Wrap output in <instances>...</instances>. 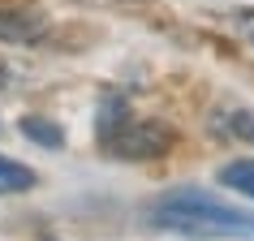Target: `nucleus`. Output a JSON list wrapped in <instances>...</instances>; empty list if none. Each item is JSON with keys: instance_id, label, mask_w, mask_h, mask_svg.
<instances>
[{"instance_id": "nucleus-1", "label": "nucleus", "mask_w": 254, "mask_h": 241, "mask_svg": "<svg viewBox=\"0 0 254 241\" xmlns=\"http://www.w3.org/2000/svg\"><path fill=\"white\" fill-rule=\"evenodd\" d=\"M147 220L155 228L181 233V237H190V241H215V237L254 241V215L233 211L224 202L207 198L202 189H173V194L155 198L151 211H147Z\"/></svg>"}, {"instance_id": "nucleus-2", "label": "nucleus", "mask_w": 254, "mask_h": 241, "mask_svg": "<svg viewBox=\"0 0 254 241\" xmlns=\"http://www.w3.org/2000/svg\"><path fill=\"white\" fill-rule=\"evenodd\" d=\"M99 147L117 160H160L164 151L173 147V129L160 120H134L125 117L108 138H99Z\"/></svg>"}, {"instance_id": "nucleus-3", "label": "nucleus", "mask_w": 254, "mask_h": 241, "mask_svg": "<svg viewBox=\"0 0 254 241\" xmlns=\"http://www.w3.org/2000/svg\"><path fill=\"white\" fill-rule=\"evenodd\" d=\"M43 35H48L43 9H30V4H4L0 9V43H39Z\"/></svg>"}, {"instance_id": "nucleus-4", "label": "nucleus", "mask_w": 254, "mask_h": 241, "mask_svg": "<svg viewBox=\"0 0 254 241\" xmlns=\"http://www.w3.org/2000/svg\"><path fill=\"white\" fill-rule=\"evenodd\" d=\"M211 125H215V134H224V138L254 142V112L250 108H220Z\"/></svg>"}, {"instance_id": "nucleus-5", "label": "nucleus", "mask_w": 254, "mask_h": 241, "mask_svg": "<svg viewBox=\"0 0 254 241\" xmlns=\"http://www.w3.org/2000/svg\"><path fill=\"white\" fill-rule=\"evenodd\" d=\"M30 185H35V168H26V164L9 160V155H0V198L26 194Z\"/></svg>"}, {"instance_id": "nucleus-6", "label": "nucleus", "mask_w": 254, "mask_h": 241, "mask_svg": "<svg viewBox=\"0 0 254 241\" xmlns=\"http://www.w3.org/2000/svg\"><path fill=\"white\" fill-rule=\"evenodd\" d=\"M22 138L26 142H39V147H48V151H56V147H65V134H61V125L56 120H48V117H22Z\"/></svg>"}, {"instance_id": "nucleus-7", "label": "nucleus", "mask_w": 254, "mask_h": 241, "mask_svg": "<svg viewBox=\"0 0 254 241\" xmlns=\"http://www.w3.org/2000/svg\"><path fill=\"white\" fill-rule=\"evenodd\" d=\"M220 185L254 202V160H233L220 168Z\"/></svg>"}]
</instances>
